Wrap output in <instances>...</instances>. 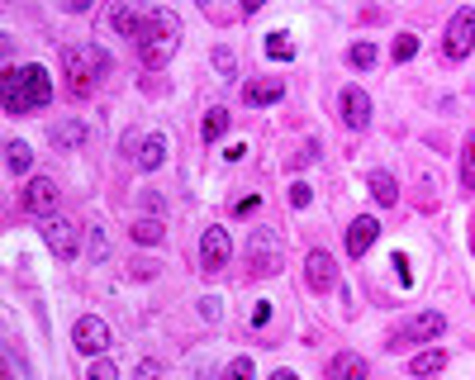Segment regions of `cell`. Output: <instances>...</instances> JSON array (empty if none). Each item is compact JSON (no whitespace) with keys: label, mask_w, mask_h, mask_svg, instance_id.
Returning a JSON list of instances; mask_svg holds the SVG:
<instances>
[{"label":"cell","mask_w":475,"mask_h":380,"mask_svg":"<svg viewBox=\"0 0 475 380\" xmlns=\"http://www.w3.org/2000/svg\"><path fill=\"white\" fill-rule=\"evenodd\" d=\"M162 162H166V138L152 134V138L143 143V153H139V167H143V172H157Z\"/></svg>","instance_id":"18"},{"label":"cell","mask_w":475,"mask_h":380,"mask_svg":"<svg viewBox=\"0 0 475 380\" xmlns=\"http://www.w3.org/2000/svg\"><path fill=\"white\" fill-rule=\"evenodd\" d=\"M58 200H62V190H58V181H48V176H33L29 186H24V214L48 219V214L58 209Z\"/></svg>","instance_id":"9"},{"label":"cell","mask_w":475,"mask_h":380,"mask_svg":"<svg viewBox=\"0 0 475 380\" xmlns=\"http://www.w3.org/2000/svg\"><path fill=\"white\" fill-rule=\"evenodd\" d=\"M409 371H414V376H437V371H447V352H443V347H433V352H423V357L409 361Z\"/></svg>","instance_id":"19"},{"label":"cell","mask_w":475,"mask_h":380,"mask_svg":"<svg viewBox=\"0 0 475 380\" xmlns=\"http://www.w3.org/2000/svg\"><path fill=\"white\" fill-rule=\"evenodd\" d=\"M5 167H10L14 176H24V172L33 167V153H29V143H20V138H10V143H5Z\"/></svg>","instance_id":"17"},{"label":"cell","mask_w":475,"mask_h":380,"mask_svg":"<svg viewBox=\"0 0 475 380\" xmlns=\"http://www.w3.org/2000/svg\"><path fill=\"white\" fill-rule=\"evenodd\" d=\"M266 53L276 57V62H291V57H295V43H291V34H271V39H266Z\"/></svg>","instance_id":"25"},{"label":"cell","mask_w":475,"mask_h":380,"mask_svg":"<svg viewBox=\"0 0 475 380\" xmlns=\"http://www.w3.org/2000/svg\"><path fill=\"white\" fill-rule=\"evenodd\" d=\"M376 43H352L347 48V62H352V67H362V72H371V67H376Z\"/></svg>","instance_id":"23"},{"label":"cell","mask_w":475,"mask_h":380,"mask_svg":"<svg viewBox=\"0 0 475 380\" xmlns=\"http://www.w3.org/2000/svg\"><path fill=\"white\" fill-rule=\"evenodd\" d=\"M252 376H257L252 357H233V361H229V371H224V380H252Z\"/></svg>","instance_id":"27"},{"label":"cell","mask_w":475,"mask_h":380,"mask_svg":"<svg viewBox=\"0 0 475 380\" xmlns=\"http://www.w3.org/2000/svg\"><path fill=\"white\" fill-rule=\"evenodd\" d=\"M304 205H309V186L295 181V186H291V209H304Z\"/></svg>","instance_id":"31"},{"label":"cell","mask_w":475,"mask_h":380,"mask_svg":"<svg viewBox=\"0 0 475 380\" xmlns=\"http://www.w3.org/2000/svg\"><path fill=\"white\" fill-rule=\"evenodd\" d=\"M462 186L475 190V134L466 138V153H462Z\"/></svg>","instance_id":"26"},{"label":"cell","mask_w":475,"mask_h":380,"mask_svg":"<svg viewBox=\"0 0 475 380\" xmlns=\"http://www.w3.org/2000/svg\"><path fill=\"white\" fill-rule=\"evenodd\" d=\"M105 252H110V243H105V234H95V243H91V257H95V261H105Z\"/></svg>","instance_id":"36"},{"label":"cell","mask_w":475,"mask_h":380,"mask_svg":"<svg viewBox=\"0 0 475 380\" xmlns=\"http://www.w3.org/2000/svg\"><path fill=\"white\" fill-rule=\"evenodd\" d=\"M229 257H233V243H229V228H205V238H200V271H210L219 276L229 267Z\"/></svg>","instance_id":"8"},{"label":"cell","mask_w":475,"mask_h":380,"mask_svg":"<svg viewBox=\"0 0 475 380\" xmlns=\"http://www.w3.org/2000/svg\"><path fill=\"white\" fill-rule=\"evenodd\" d=\"M110 72V53L95 43H76L62 48V76H67V95L72 101H86V95L100 86V76Z\"/></svg>","instance_id":"1"},{"label":"cell","mask_w":475,"mask_h":380,"mask_svg":"<svg viewBox=\"0 0 475 380\" xmlns=\"http://www.w3.org/2000/svg\"><path fill=\"white\" fill-rule=\"evenodd\" d=\"M471 48H475V10H456L447 24V39H443V57L462 62V57H471Z\"/></svg>","instance_id":"6"},{"label":"cell","mask_w":475,"mask_h":380,"mask_svg":"<svg viewBox=\"0 0 475 380\" xmlns=\"http://www.w3.org/2000/svg\"><path fill=\"white\" fill-rule=\"evenodd\" d=\"M214 67L219 72H233V53H229V48H214Z\"/></svg>","instance_id":"33"},{"label":"cell","mask_w":475,"mask_h":380,"mask_svg":"<svg viewBox=\"0 0 475 380\" xmlns=\"http://www.w3.org/2000/svg\"><path fill=\"white\" fill-rule=\"evenodd\" d=\"M304 276H309V286H314L318 295H328V290L337 286V261H333L328 252H309V261H304Z\"/></svg>","instance_id":"12"},{"label":"cell","mask_w":475,"mask_h":380,"mask_svg":"<svg viewBox=\"0 0 475 380\" xmlns=\"http://www.w3.org/2000/svg\"><path fill=\"white\" fill-rule=\"evenodd\" d=\"M266 319H271V305H266V300H257V309H252V328H262Z\"/></svg>","instance_id":"35"},{"label":"cell","mask_w":475,"mask_h":380,"mask_svg":"<svg viewBox=\"0 0 475 380\" xmlns=\"http://www.w3.org/2000/svg\"><path fill=\"white\" fill-rule=\"evenodd\" d=\"M43 243H48V252H53L58 261H72L81 252V228L72 219H48L43 224Z\"/></svg>","instance_id":"7"},{"label":"cell","mask_w":475,"mask_h":380,"mask_svg":"<svg viewBox=\"0 0 475 380\" xmlns=\"http://www.w3.org/2000/svg\"><path fill=\"white\" fill-rule=\"evenodd\" d=\"M133 380H162V361H139V371H133Z\"/></svg>","instance_id":"29"},{"label":"cell","mask_w":475,"mask_h":380,"mask_svg":"<svg viewBox=\"0 0 475 380\" xmlns=\"http://www.w3.org/2000/svg\"><path fill=\"white\" fill-rule=\"evenodd\" d=\"M262 205V195H243V200H238L233 205V214H252V209H257Z\"/></svg>","instance_id":"34"},{"label":"cell","mask_w":475,"mask_h":380,"mask_svg":"<svg viewBox=\"0 0 475 380\" xmlns=\"http://www.w3.org/2000/svg\"><path fill=\"white\" fill-rule=\"evenodd\" d=\"M95 20H100V29L110 24L119 39H143V20H148V14H139L133 5H105V10L95 14Z\"/></svg>","instance_id":"10"},{"label":"cell","mask_w":475,"mask_h":380,"mask_svg":"<svg viewBox=\"0 0 475 380\" xmlns=\"http://www.w3.org/2000/svg\"><path fill=\"white\" fill-rule=\"evenodd\" d=\"M376 238H381V224L371 219V214H362V219H356V224L347 228V257H366Z\"/></svg>","instance_id":"13"},{"label":"cell","mask_w":475,"mask_h":380,"mask_svg":"<svg viewBox=\"0 0 475 380\" xmlns=\"http://www.w3.org/2000/svg\"><path fill=\"white\" fill-rule=\"evenodd\" d=\"M53 143H58V147H81V143H86V128H81L76 119L53 124Z\"/></svg>","instance_id":"21"},{"label":"cell","mask_w":475,"mask_h":380,"mask_svg":"<svg viewBox=\"0 0 475 380\" xmlns=\"http://www.w3.org/2000/svg\"><path fill=\"white\" fill-rule=\"evenodd\" d=\"M328 380H371L366 357H356V352H337V357L328 361Z\"/></svg>","instance_id":"15"},{"label":"cell","mask_w":475,"mask_h":380,"mask_svg":"<svg viewBox=\"0 0 475 380\" xmlns=\"http://www.w3.org/2000/svg\"><path fill=\"white\" fill-rule=\"evenodd\" d=\"M343 119H347V128H366L371 124V95L362 86L343 91Z\"/></svg>","instance_id":"14"},{"label":"cell","mask_w":475,"mask_h":380,"mask_svg":"<svg viewBox=\"0 0 475 380\" xmlns=\"http://www.w3.org/2000/svg\"><path fill=\"white\" fill-rule=\"evenodd\" d=\"M72 342H76V352H86V357L105 352V347H110V328H105V319H95V314H86V319H76V328H72Z\"/></svg>","instance_id":"11"},{"label":"cell","mask_w":475,"mask_h":380,"mask_svg":"<svg viewBox=\"0 0 475 380\" xmlns=\"http://www.w3.org/2000/svg\"><path fill=\"white\" fill-rule=\"evenodd\" d=\"M86 380H119V371H114V361L105 357V361H95V367H91V376Z\"/></svg>","instance_id":"30"},{"label":"cell","mask_w":475,"mask_h":380,"mask_svg":"<svg viewBox=\"0 0 475 380\" xmlns=\"http://www.w3.org/2000/svg\"><path fill=\"white\" fill-rule=\"evenodd\" d=\"M166 238V228H162V219H157V214H152V219H139V224H133V243H162Z\"/></svg>","instance_id":"22"},{"label":"cell","mask_w":475,"mask_h":380,"mask_svg":"<svg viewBox=\"0 0 475 380\" xmlns=\"http://www.w3.org/2000/svg\"><path fill=\"white\" fill-rule=\"evenodd\" d=\"M371 195H376L381 205H395V200H399V186H395V176H390V172H371Z\"/></svg>","instance_id":"20"},{"label":"cell","mask_w":475,"mask_h":380,"mask_svg":"<svg viewBox=\"0 0 475 380\" xmlns=\"http://www.w3.org/2000/svg\"><path fill=\"white\" fill-rule=\"evenodd\" d=\"M229 134V110H210L205 114V143H219Z\"/></svg>","instance_id":"24"},{"label":"cell","mask_w":475,"mask_h":380,"mask_svg":"<svg viewBox=\"0 0 475 380\" xmlns=\"http://www.w3.org/2000/svg\"><path fill=\"white\" fill-rule=\"evenodd\" d=\"M181 48V20L172 10H148V20H143V39H139V57H143V67H166L172 62V53Z\"/></svg>","instance_id":"2"},{"label":"cell","mask_w":475,"mask_h":380,"mask_svg":"<svg viewBox=\"0 0 475 380\" xmlns=\"http://www.w3.org/2000/svg\"><path fill=\"white\" fill-rule=\"evenodd\" d=\"M443 333H447V314L428 309V314H414L409 323H399L395 333H390V347H395V352H404L409 342H433V338H443Z\"/></svg>","instance_id":"4"},{"label":"cell","mask_w":475,"mask_h":380,"mask_svg":"<svg viewBox=\"0 0 475 380\" xmlns=\"http://www.w3.org/2000/svg\"><path fill=\"white\" fill-rule=\"evenodd\" d=\"M247 261H252V271H257V276H276L281 261H285L281 238L271 234V228H252V238H247Z\"/></svg>","instance_id":"5"},{"label":"cell","mask_w":475,"mask_h":380,"mask_svg":"<svg viewBox=\"0 0 475 380\" xmlns=\"http://www.w3.org/2000/svg\"><path fill=\"white\" fill-rule=\"evenodd\" d=\"M53 105V81L39 62H29L20 72H5V110L10 114H29V110H48Z\"/></svg>","instance_id":"3"},{"label":"cell","mask_w":475,"mask_h":380,"mask_svg":"<svg viewBox=\"0 0 475 380\" xmlns=\"http://www.w3.org/2000/svg\"><path fill=\"white\" fill-rule=\"evenodd\" d=\"M271 380H300L295 371H276V376H271Z\"/></svg>","instance_id":"37"},{"label":"cell","mask_w":475,"mask_h":380,"mask_svg":"<svg viewBox=\"0 0 475 380\" xmlns=\"http://www.w3.org/2000/svg\"><path fill=\"white\" fill-rule=\"evenodd\" d=\"M200 314H205V319H219V314H224V300H214V295H205V300H200Z\"/></svg>","instance_id":"32"},{"label":"cell","mask_w":475,"mask_h":380,"mask_svg":"<svg viewBox=\"0 0 475 380\" xmlns=\"http://www.w3.org/2000/svg\"><path fill=\"white\" fill-rule=\"evenodd\" d=\"M414 53H418V39H414V34H399V39H395V62H409Z\"/></svg>","instance_id":"28"},{"label":"cell","mask_w":475,"mask_h":380,"mask_svg":"<svg viewBox=\"0 0 475 380\" xmlns=\"http://www.w3.org/2000/svg\"><path fill=\"white\" fill-rule=\"evenodd\" d=\"M281 95H285V81H276V76L247 81V86H243V101H247V105H276Z\"/></svg>","instance_id":"16"}]
</instances>
